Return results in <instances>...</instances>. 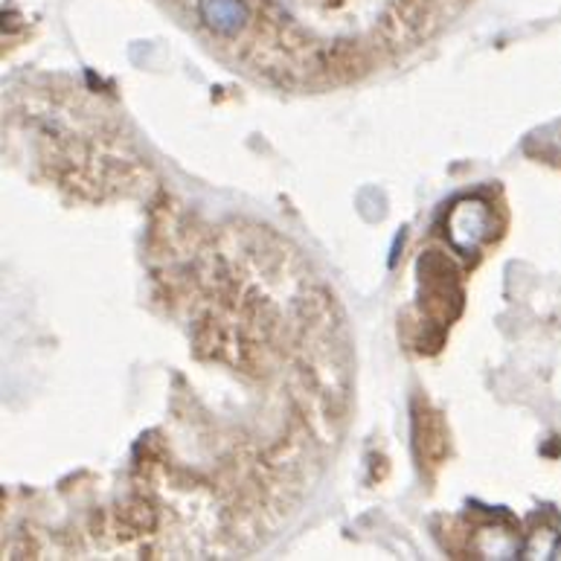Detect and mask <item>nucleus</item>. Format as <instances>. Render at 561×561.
Segmentation results:
<instances>
[{
  "mask_svg": "<svg viewBox=\"0 0 561 561\" xmlns=\"http://www.w3.org/2000/svg\"><path fill=\"white\" fill-rule=\"evenodd\" d=\"M494 233L492 207L480 198H462L448 213V239L460 253H478Z\"/></svg>",
  "mask_w": 561,
  "mask_h": 561,
  "instance_id": "nucleus-1",
  "label": "nucleus"
},
{
  "mask_svg": "<svg viewBox=\"0 0 561 561\" xmlns=\"http://www.w3.org/2000/svg\"><path fill=\"white\" fill-rule=\"evenodd\" d=\"M198 15L218 35H236L248 24L244 0H198Z\"/></svg>",
  "mask_w": 561,
  "mask_h": 561,
  "instance_id": "nucleus-2",
  "label": "nucleus"
}]
</instances>
